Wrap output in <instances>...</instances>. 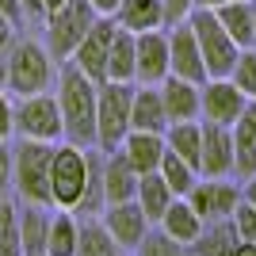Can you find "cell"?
<instances>
[{"label":"cell","mask_w":256,"mask_h":256,"mask_svg":"<svg viewBox=\"0 0 256 256\" xmlns=\"http://www.w3.org/2000/svg\"><path fill=\"white\" fill-rule=\"evenodd\" d=\"M222 4H230V0H195V8H222Z\"/></svg>","instance_id":"f6af8a7d"},{"label":"cell","mask_w":256,"mask_h":256,"mask_svg":"<svg viewBox=\"0 0 256 256\" xmlns=\"http://www.w3.org/2000/svg\"><path fill=\"white\" fill-rule=\"evenodd\" d=\"M73 256H122V248L115 245V237L104 230L100 218H80Z\"/></svg>","instance_id":"f546056e"},{"label":"cell","mask_w":256,"mask_h":256,"mask_svg":"<svg viewBox=\"0 0 256 256\" xmlns=\"http://www.w3.org/2000/svg\"><path fill=\"white\" fill-rule=\"evenodd\" d=\"M160 4H164V27L188 20V12L195 8V0H160Z\"/></svg>","instance_id":"8d00e7d4"},{"label":"cell","mask_w":256,"mask_h":256,"mask_svg":"<svg viewBox=\"0 0 256 256\" xmlns=\"http://www.w3.org/2000/svg\"><path fill=\"white\" fill-rule=\"evenodd\" d=\"M88 4H92V12H96V16H111V12L118 8V0H88Z\"/></svg>","instance_id":"7bdbcfd3"},{"label":"cell","mask_w":256,"mask_h":256,"mask_svg":"<svg viewBox=\"0 0 256 256\" xmlns=\"http://www.w3.org/2000/svg\"><path fill=\"white\" fill-rule=\"evenodd\" d=\"M130 96L134 84H118V80L96 84V150L111 153L130 134Z\"/></svg>","instance_id":"5b68a950"},{"label":"cell","mask_w":256,"mask_h":256,"mask_svg":"<svg viewBox=\"0 0 256 256\" xmlns=\"http://www.w3.org/2000/svg\"><path fill=\"white\" fill-rule=\"evenodd\" d=\"M0 16H8V20L16 23V27H20V23L27 20V16H23V4H20V0H0Z\"/></svg>","instance_id":"ab89813d"},{"label":"cell","mask_w":256,"mask_h":256,"mask_svg":"<svg viewBox=\"0 0 256 256\" xmlns=\"http://www.w3.org/2000/svg\"><path fill=\"white\" fill-rule=\"evenodd\" d=\"M111 20L130 34L157 31V27H164V4H160V0H118V8L111 12Z\"/></svg>","instance_id":"ffe728a7"},{"label":"cell","mask_w":256,"mask_h":256,"mask_svg":"<svg viewBox=\"0 0 256 256\" xmlns=\"http://www.w3.org/2000/svg\"><path fill=\"white\" fill-rule=\"evenodd\" d=\"M199 146H203V122L199 118H192V122H168L164 126V150L184 157L195 172H199Z\"/></svg>","instance_id":"4316f807"},{"label":"cell","mask_w":256,"mask_h":256,"mask_svg":"<svg viewBox=\"0 0 256 256\" xmlns=\"http://www.w3.org/2000/svg\"><path fill=\"white\" fill-rule=\"evenodd\" d=\"M234 256H256V245H248V241H237Z\"/></svg>","instance_id":"ee69618b"},{"label":"cell","mask_w":256,"mask_h":256,"mask_svg":"<svg viewBox=\"0 0 256 256\" xmlns=\"http://www.w3.org/2000/svg\"><path fill=\"white\" fill-rule=\"evenodd\" d=\"M58 142H31L16 138L12 146V195L31 206H54L50 203V160Z\"/></svg>","instance_id":"7a4b0ae2"},{"label":"cell","mask_w":256,"mask_h":256,"mask_svg":"<svg viewBox=\"0 0 256 256\" xmlns=\"http://www.w3.org/2000/svg\"><path fill=\"white\" fill-rule=\"evenodd\" d=\"M234 138V180L256 176V100H248L241 118L230 126Z\"/></svg>","instance_id":"2e32d148"},{"label":"cell","mask_w":256,"mask_h":256,"mask_svg":"<svg viewBox=\"0 0 256 256\" xmlns=\"http://www.w3.org/2000/svg\"><path fill=\"white\" fill-rule=\"evenodd\" d=\"M160 92V107L168 122H192L199 118V84L184 80V76H164L157 84Z\"/></svg>","instance_id":"e0dca14e"},{"label":"cell","mask_w":256,"mask_h":256,"mask_svg":"<svg viewBox=\"0 0 256 256\" xmlns=\"http://www.w3.org/2000/svg\"><path fill=\"white\" fill-rule=\"evenodd\" d=\"M214 16H218L226 34H230L241 50L252 46V38H256V0H230L222 8H214Z\"/></svg>","instance_id":"7402d4cb"},{"label":"cell","mask_w":256,"mask_h":256,"mask_svg":"<svg viewBox=\"0 0 256 256\" xmlns=\"http://www.w3.org/2000/svg\"><path fill=\"white\" fill-rule=\"evenodd\" d=\"M20 4H23V16H27V20H42L46 16L42 0H20Z\"/></svg>","instance_id":"60d3db41"},{"label":"cell","mask_w":256,"mask_h":256,"mask_svg":"<svg viewBox=\"0 0 256 256\" xmlns=\"http://www.w3.org/2000/svg\"><path fill=\"white\" fill-rule=\"evenodd\" d=\"M111 34H115V20H111V16H96V23L88 27V34L76 42V50L69 54V62H73L92 84L107 80V50H111Z\"/></svg>","instance_id":"8fae6325"},{"label":"cell","mask_w":256,"mask_h":256,"mask_svg":"<svg viewBox=\"0 0 256 256\" xmlns=\"http://www.w3.org/2000/svg\"><path fill=\"white\" fill-rule=\"evenodd\" d=\"M0 256H23L20 245V206L0 199Z\"/></svg>","instance_id":"1f68e13d"},{"label":"cell","mask_w":256,"mask_h":256,"mask_svg":"<svg viewBox=\"0 0 256 256\" xmlns=\"http://www.w3.org/2000/svg\"><path fill=\"white\" fill-rule=\"evenodd\" d=\"M46 23V50H50V58L58 65L69 62V54L76 50V42L88 34V27L96 23V12H92V4L88 0H62L58 8H50L42 16Z\"/></svg>","instance_id":"277c9868"},{"label":"cell","mask_w":256,"mask_h":256,"mask_svg":"<svg viewBox=\"0 0 256 256\" xmlns=\"http://www.w3.org/2000/svg\"><path fill=\"white\" fill-rule=\"evenodd\" d=\"M172 199H180V195H172V188L160 180V172H146V176H138V192H134V203L142 206V214H146L153 226L160 222V214L168 210Z\"/></svg>","instance_id":"484cf974"},{"label":"cell","mask_w":256,"mask_h":256,"mask_svg":"<svg viewBox=\"0 0 256 256\" xmlns=\"http://www.w3.org/2000/svg\"><path fill=\"white\" fill-rule=\"evenodd\" d=\"M4 76H8V69H4V54H0V88H4Z\"/></svg>","instance_id":"bcb514c9"},{"label":"cell","mask_w":256,"mask_h":256,"mask_svg":"<svg viewBox=\"0 0 256 256\" xmlns=\"http://www.w3.org/2000/svg\"><path fill=\"white\" fill-rule=\"evenodd\" d=\"M157 172H160V180L172 188V195H188V192H192V184L199 180V172H195L184 157H176L172 150H164V157H160Z\"/></svg>","instance_id":"4dcf8cb0"},{"label":"cell","mask_w":256,"mask_h":256,"mask_svg":"<svg viewBox=\"0 0 256 256\" xmlns=\"http://www.w3.org/2000/svg\"><path fill=\"white\" fill-rule=\"evenodd\" d=\"M241 199L256 206V176H248V180H241Z\"/></svg>","instance_id":"b9f144b4"},{"label":"cell","mask_w":256,"mask_h":256,"mask_svg":"<svg viewBox=\"0 0 256 256\" xmlns=\"http://www.w3.org/2000/svg\"><path fill=\"white\" fill-rule=\"evenodd\" d=\"M0 199H12V146L0 142Z\"/></svg>","instance_id":"d590c367"},{"label":"cell","mask_w":256,"mask_h":256,"mask_svg":"<svg viewBox=\"0 0 256 256\" xmlns=\"http://www.w3.org/2000/svg\"><path fill=\"white\" fill-rule=\"evenodd\" d=\"M237 248V230L230 218L222 222H203L199 237L188 245V256H234Z\"/></svg>","instance_id":"d4e9b609"},{"label":"cell","mask_w":256,"mask_h":256,"mask_svg":"<svg viewBox=\"0 0 256 256\" xmlns=\"http://www.w3.org/2000/svg\"><path fill=\"white\" fill-rule=\"evenodd\" d=\"M130 256H188V248H184L180 241H172L160 226H150L146 237L138 241V248H134Z\"/></svg>","instance_id":"d6a6232c"},{"label":"cell","mask_w":256,"mask_h":256,"mask_svg":"<svg viewBox=\"0 0 256 256\" xmlns=\"http://www.w3.org/2000/svg\"><path fill=\"white\" fill-rule=\"evenodd\" d=\"M230 222H234L237 230V241H248V245H256V206L252 203H237V210L230 214Z\"/></svg>","instance_id":"e575fe53"},{"label":"cell","mask_w":256,"mask_h":256,"mask_svg":"<svg viewBox=\"0 0 256 256\" xmlns=\"http://www.w3.org/2000/svg\"><path fill=\"white\" fill-rule=\"evenodd\" d=\"M199 176H234V138H230V126L203 122Z\"/></svg>","instance_id":"9a60e30c"},{"label":"cell","mask_w":256,"mask_h":256,"mask_svg":"<svg viewBox=\"0 0 256 256\" xmlns=\"http://www.w3.org/2000/svg\"><path fill=\"white\" fill-rule=\"evenodd\" d=\"M230 80H234V84L245 92V100H256V46H248V50L237 54Z\"/></svg>","instance_id":"836d02e7"},{"label":"cell","mask_w":256,"mask_h":256,"mask_svg":"<svg viewBox=\"0 0 256 256\" xmlns=\"http://www.w3.org/2000/svg\"><path fill=\"white\" fill-rule=\"evenodd\" d=\"M54 206H31L20 203V245L23 256H46V230H50Z\"/></svg>","instance_id":"cb8c5ba5"},{"label":"cell","mask_w":256,"mask_h":256,"mask_svg":"<svg viewBox=\"0 0 256 256\" xmlns=\"http://www.w3.org/2000/svg\"><path fill=\"white\" fill-rule=\"evenodd\" d=\"M118 153L126 157V164L138 172V176L157 172L160 157H164V134H153V130H130L126 138L118 142Z\"/></svg>","instance_id":"ac0fdd59"},{"label":"cell","mask_w":256,"mask_h":256,"mask_svg":"<svg viewBox=\"0 0 256 256\" xmlns=\"http://www.w3.org/2000/svg\"><path fill=\"white\" fill-rule=\"evenodd\" d=\"M157 226L172 237V241H180V245L188 248L195 237H199V230H203V218H199V214H195V206L180 195V199H172V203H168V210L160 214Z\"/></svg>","instance_id":"603a6c76"},{"label":"cell","mask_w":256,"mask_h":256,"mask_svg":"<svg viewBox=\"0 0 256 256\" xmlns=\"http://www.w3.org/2000/svg\"><path fill=\"white\" fill-rule=\"evenodd\" d=\"M107 80L134 84V34L122 31L118 23L111 34V50H107Z\"/></svg>","instance_id":"83f0119b"},{"label":"cell","mask_w":256,"mask_h":256,"mask_svg":"<svg viewBox=\"0 0 256 256\" xmlns=\"http://www.w3.org/2000/svg\"><path fill=\"white\" fill-rule=\"evenodd\" d=\"M252 46H256V38H252Z\"/></svg>","instance_id":"c3c4849f"},{"label":"cell","mask_w":256,"mask_h":256,"mask_svg":"<svg viewBox=\"0 0 256 256\" xmlns=\"http://www.w3.org/2000/svg\"><path fill=\"white\" fill-rule=\"evenodd\" d=\"M245 92L230 80V76H206L199 84V122H218V126H234L241 111H245Z\"/></svg>","instance_id":"30bf717a"},{"label":"cell","mask_w":256,"mask_h":256,"mask_svg":"<svg viewBox=\"0 0 256 256\" xmlns=\"http://www.w3.org/2000/svg\"><path fill=\"white\" fill-rule=\"evenodd\" d=\"M168 76V34L164 27L134 34V84H160Z\"/></svg>","instance_id":"4fadbf2b"},{"label":"cell","mask_w":256,"mask_h":256,"mask_svg":"<svg viewBox=\"0 0 256 256\" xmlns=\"http://www.w3.org/2000/svg\"><path fill=\"white\" fill-rule=\"evenodd\" d=\"M122 256H130V252H122Z\"/></svg>","instance_id":"7dc6e473"},{"label":"cell","mask_w":256,"mask_h":256,"mask_svg":"<svg viewBox=\"0 0 256 256\" xmlns=\"http://www.w3.org/2000/svg\"><path fill=\"white\" fill-rule=\"evenodd\" d=\"M164 126H168V118H164V107H160L157 84H134V96H130V130L164 134Z\"/></svg>","instance_id":"44dd1931"},{"label":"cell","mask_w":256,"mask_h":256,"mask_svg":"<svg viewBox=\"0 0 256 256\" xmlns=\"http://www.w3.org/2000/svg\"><path fill=\"white\" fill-rule=\"evenodd\" d=\"M80 218L73 210H50V230H46V256H73Z\"/></svg>","instance_id":"f1b7e54d"},{"label":"cell","mask_w":256,"mask_h":256,"mask_svg":"<svg viewBox=\"0 0 256 256\" xmlns=\"http://www.w3.org/2000/svg\"><path fill=\"white\" fill-rule=\"evenodd\" d=\"M100 176H104V203H126V199H134V192H138V172L126 164V157L118 150L104 153Z\"/></svg>","instance_id":"d6986e66"},{"label":"cell","mask_w":256,"mask_h":256,"mask_svg":"<svg viewBox=\"0 0 256 256\" xmlns=\"http://www.w3.org/2000/svg\"><path fill=\"white\" fill-rule=\"evenodd\" d=\"M4 92L8 96H34V92H50L54 76H58V62L50 58L38 38H16L4 54Z\"/></svg>","instance_id":"3957f363"},{"label":"cell","mask_w":256,"mask_h":256,"mask_svg":"<svg viewBox=\"0 0 256 256\" xmlns=\"http://www.w3.org/2000/svg\"><path fill=\"white\" fill-rule=\"evenodd\" d=\"M54 100L62 111V142H73L80 150L96 146V84L73 62H62L54 76Z\"/></svg>","instance_id":"6da1fadb"},{"label":"cell","mask_w":256,"mask_h":256,"mask_svg":"<svg viewBox=\"0 0 256 256\" xmlns=\"http://www.w3.org/2000/svg\"><path fill=\"white\" fill-rule=\"evenodd\" d=\"M12 138V96L0 88V142Z\"/></svg>","instance_id":"74e56055"},{"label":"cell","mask_w":256,"mask_h":256,"mask_svg":"<svg viewBox=\"0 0 256 256\" xmlns=\"http://www.w3.org/2000/svg\"><path fill=\"white\" fill-rule=\"evenodd\" d=\"M188 23H192L195 42H199V54H203L206 76H230V73H234L237 54H241V46L226 34V27L218 23L214 8H192V12H188Z\"/></svg>","instance_id":"8992f818"},{"label":"cell","mask_w":256,"mask_h":256,"mask_svg":"<svg viewBox=\"0 0 256 256\" xmlns=\"http://www.w3.org/2000/svg\"><path fill=\"white\" fill-rule=\"evenodd\" d=\"M20 38V27L8 20V16H0V54H8V46Z\"/></svg>","instance_id":"f35d334b"},{"label":"cell","mask_w":256,"mask_h":256,"mask_svg":"<svg viewBox=\"0 0 256 256\" xmlns=\"http://www.w3.org/2000/svg\"><path fill=\"white\" fill-rule=\"evenodd\" d=\"M88 184V150L73 146V142H58L50 160V203L58 210H73Z\"/></svg>","instance_id":"ba28073f"},{"label":"cell","mask_w":256,"mask_h":256,"mask_svg":"<svg viewBox=\"0 0 256 256\" xmlns=\"http://www.w3.org/2000/svg\"><path fill=\"white\" fill-rule=\"evenodd\" d=\"M100 222H104L107 234L115 237V245L122 248V252H134L138 241L146 237V230L153 226L134 199H126V203H107L104 210H100Z\"/></svg>","instance_id":"5bb4252c"},{"label":"cell","mask_w":256,"mask_h":256,"mask_svg":"<svg viewBox=\"0 0 256 256\" xmlns=\"http://www.w3.org/2000/svg\"><path fill=\"white\" fill-rule=\"evenodd\" d=\"M164 34H168V76H184L192 84H203L206 65H203V54H199L192 23L180 20V23H172V27H164Z\"/></svg>","instance_id":"7c38bea8"},{"label":"cell","mask_w":256,"mask_h":256,"mask_svg":"<svg viewBox=\"0 0 256 256\" xmlns=\"http://www.w3.org/2000/svg\"><path fill=\"white\" fill-rule=\"evenodd\" d=\"M12 134L31 142H62V111H58L54 92L12 100Z\"/></svg>","instance_id":"52a82bcc"},{"label":"cell","mask_w":256,"mask_h":256,"mask_svg":"<svg viewBox=\"0 0 256 256\" xmlns=\"http://www.w3.org/2000/svg\"><path fill=\"white\" fill-rule=\"evenodd\" d=\"M184 199L195 206L203 222H222L241 203V184H234V176H199Z\"/></svg>","instance_id":"9c48e42d"}]
</instances>
